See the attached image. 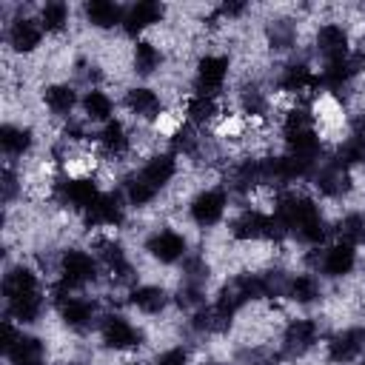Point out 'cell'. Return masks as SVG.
Instances as JSON below:
<instances>
[{
  "mask_svg": "<svg viewBox=\"0 0 365 365\" xmlns=\"http://www.w3.org/2000/svg\"><path fill=\"white\" fill-rule=\"evenodd\" d=\"M103 288V265L88 242H68L57 248L54 271L48 279V297L100 291Z\"/></svg>",
  "mask_w": 365,
  "mask_h": 365,
  "instance_id": "obj_2",
  "label": "cell"
},
{
  "mask_svg": "<svg viewBox=\"0 0 365 365\" xmlns=\"http://www.w3.org/2000/svg\"><path fill=\"white\" fill-rule=\"evenodd\" d=\"M194 365H231L228 359H220V356H200Z\"/></svg>",
  "mask_w": 365,
  "mask_h": 365,
  "instance_id": "obj_26",
  "label": "cell"
},
{
  "mask_svg": "<svg viewBox=\"0 0 365 365\" xmlns=\"http://www.w3.org/2000/svg\"><path fill=\"white\" fill-rule=\"evenodd\" d=\"M103 311H106V299L97 291L63 294V297L51 299V317H54L57 328L66 336H74V339L94 336Z\"/></svg>",
  "mask_w": 365,
  "mask_h": 365,
  "instance_id": "obj_9",
  "label": "cell"
},
{
  "mask_svg": "<svg viewBox=\"0 0 365 365\" xmlns=\"http://www.w3.org/2000/svg\"><path fill=\"white\" fill-rule=\"evenodd\" d=\"M194 345L188 339H171L151 351L148 365H194Z\"/></svg>",
  "mask_w": 365,
  "mask_h": 365,
  "instance_id": "obj_24",
  "label": "cell"
},
{
  "mask_svg": "<svg viewBox=\"0 0 365 365\" xmlns=\"http://www.w3.org/2000/svg\"><path fill=\"white\" fill-rule=\"evenodd\" d=\"M334 237L365 248V205H345L334 214Z\"/></svg>",
  "mask_w": 365,
  "mask_h": 365,
  "instance_id": "obj_23",
  "label": "cell"
},
{
  "mask_svg": "<svg viewBox=\"0 0 365 365\" xmlns=\"http://www.w3.org/2000/svg\"><path fill=\"white\" fill-rule=\"evenodd\" d=\"M328 294V282L314 271V268H288L285 271V279H282V291H279V299L282 305H291L297 308L299 314H311Z\"/></svg>",
  "mask_w": 365,
  "mask_h": 365,
  "instance_id": "obj_15",
  "label": "cell"
},
{
  "mask_svg": "<svg viewBox=\"0 0 365 365\" xmlns=\"http://www.w3.org/2000/svg\"><path fill=\"white\" fill-rule=\"evenodd\" d=\"M0 299H3V319L20 328H40L43 319L51 314L48 297V277L34 259H6L0 277Z\"/></svg>",
  "mask_w": 365,
  "mask_h": 365,
  "instance_id": "obj_1",
  "label": "cell"
},
{
  "mask_svg": "<svg viewBox=\"0 0 365 365\" xmlns=\"http://www.w3.org/2000/svg\"><path fill=\"white\" fill-rule=\"evenodd\" d=\"M77 17L80 23L91 31V34H120L123 29V17H125V3L117 0H86L83 6H77Z\"/></svg>",
  "mask_w": 365,
  "mask_h": 365,
  "instance_id": "obj_21",
  "label": "cell"
},
{
  "mask_svg": "<svg viewBox=\"0 0 365 365\" xmlns=\"http://www.w3.org/2000/svg\"><path fill=\"white\" fill-rule=\"evenodd\" d=\"M77 117L88 125V128H100L106 123H111L114 117H120V97L111 94L108 86H88L80 94V111Z\"/></svg>",
  "mask_w": 365,
  "mask_h": 365,
  "instance_id": "obj_20",
  "label": "cell"
},
{
  "mask_svg": "<svg viewBox=\"0 0 365 365\" xmlns=\"http://www.w3.org/2000/svg\"><path fill=\"white\" fill-rule=\"evenodd\" d=\"M171 63L168 46H163L154 34L128 43V74L140 83H154Z\"/></svg>",
  "mask_w": 365,
  "mask_h": 365,
  "instance_id": "obj_18",
  "label": "cell"
},
{
  "mask_svg": "<svg viewBox=\"0 0 365 365\" xmlns=\"http://www.w3.org/2000/svg\"><path fill=\"white\" fill-rule=\"evenodd\" d=\"M171 9L160 0H134V3H125V17H123V29H120V37L134 43L140 37H148L154 34L160 26H165Z\"/></svg>",
  "mask_w": 365,
  "mask_h": 365,
  "instance_id": "obj_19",
  "label": "cell"
},
{
  "mask_svg": "<svg viewBox=\"0 0 365 365\" xmlns=\"http://www.w3.org/2000/svg\"><path fill=\"white\" fill-rule=\"evenodd\" d=\"M362 251H365V248H359V245H354V242H345V240L331 237L322 248H317V251H302L299 257H302V265H305V268H314V271L328 282V288H331V285L348 282V279L359 271V265H362Z\"/></svg>",
  "mask_w": 365,
  "mask_h": 365,
  "instance_id": "obj_10",
  "label": "cell"
},
{
  "mask_svg": "<svg viewBox=\"0 0 365 365\" xmlns=\"http://www.w3.org/2000/svg\"><path fill=\"white\" fill-rule=\"evenodd\" d=\"M328 325L322 317L317 314H294V317H285L279 322V331H277V351L282 356L285 365L291 362H305L308 356L319 354L325 336H328Z\"/></svg>",
  "mask_w": 365,
  "mask_h": 365,
  "instance_id": "obj_7",
  "label": "cell"
},
{
  "mask_svg": "<svg viewBox=\"0 0 365 365\" xmlns=\"http://www.w3.org/2000/svg\"><path fill=\"white\" fill-rule=\"evenodd\" d=\"M123 302L145 325L148 322H163V319H168L171 311H177L174 308V288L160 282V279H143V277L125 291Z\"/></svg>",
  "mask_w": 365,
  "mask_h": 365,
  "instance_id": "obj_13",
  "label": "cell"
},
{
  "mask_svg": "<svg viewBox=\"0 0 365 365\" xmlns=\"http://www.w3.org/2000/svg\"><path fill=\"white\" fill-rule=\"evenodd\" d=\"M0 23H3V54L11 60H31L46 48V31L31 9L23 6H9L3 3L0 9Z\"/></svg>",
  "mask_w": 365,
  "mask_h": 365,
  "instance_id": "obj_6",
  "label": "cell"
},
{
  "mask_svg": "<svg viewBox=\"0 0 365 365\" xmlns=\"http://www.w3.org/2000/svg\"><path fill=\"white\" fill-rule=\"evenodd\" d=\"M120 114L134 123V125H143V128H157V123L163 120V114L177 106L165 97V91L157 86V83H140V80H131L125 83L120 91Z\"/></svg>",
  "mask_w": 365,
  "mask_h": 365,
  "instance_id": "obj_11",
  "label": "cell"
},
{
  "mask_svg": "<svg viewBox=\"0 0 365 365\" xmlns=\"http://www.w3.org/2000/svg\"><path fill=\"white\" fill-rule=\"evenodd\" d=\"M80 94H83V88L71 77H48L37 86V103H40L43 114L57 125L77 117Z\"/></svg>",
  "mask_w": 365,
  "mask_h": 365,
  "instance_id": "obj_14",
  "label": "cell"
},
{
  "mask_svg": "<svg viewBox=\"0 0 365 365\" xmlns=\"http://www.w3.org/2000/svg\"><path fill=\"white\" fill-rule=\"evenodd\" d=\"M114 365H148V359H143V354H134V356H120Z\"/></svg>",
  "mask_w": 365,
  "mask_h": 365,
  "instance_id": "obj_25",
  "label": "cell"
},
{
  "mask_svg": "<svg viewBox=\"0 0 365 365\" xmlns=\"http://www.w3.org/2000/svg\"><path fill=\"white\" fill-rule=\"evenodd\" d=\"M356 365H365V356H362V359H359V362H356Z\"/></svg>",
  "mask_w": 365,
  "mask_h": 365,
  "instance_id": "obj_27",
  "label": "cell"
},
{
  "mask_svg": "<svg viewBox=\"0 0 365 365\" xmlns=\"http://www.w3.org/2000/svg\"><path fill=\"white\" fill-rule=\"evenodd\" d=\"M194 254L191 231L174 222H154L140 237V257L157 268H180Z\"/></svg>",
  "mask_w": 365,
  "mask_h": 365,
  "instance_id": "obj_8",
  "label": "cell"
},
{
  "mask_svg": "<svg viewBox=\"0 0 365 365\" xmlns=\"http://www.w3.org/2000/svg\"><path fill=\"white\" fill-rule=\"evenodd\" d=\"M354 48H356V34H354L351 23H345L342 17H325L311 26L308 51L317 60V66L336 63V60L348 57Z\"/></svg>",
  "mask_w": 365,
  "mask_h": 365,
  "instance_id": "obj_12",
  "label": "cell"
},
{
  "mask_svg": "<svg viewBox=\"0 0 365 365\" xmlns=\"http://www.w3.org/2000/svg\"><path fill=\"white\" fill-rule=\"evenodd\" d=\"M94 339H97V351L120 359V356L143 354L145 345L151 342V331L128 308H106L97 322Z\"/></svg>",
  "mask_w": 365,
  "mask_h": 365,
  "instance_id": "obj_4",
  "label": "cell"
},
{
  "mask_svg": "<svg viewBox=\"0 0 365 365\" xmlns=\"http://www.w3.org/2000/svg\"><path fill=\"white\" fill-rule=\"evenodd\" d=\"M234 205L237 200L225 182H197L180 208H182V220L188 231L214 234L217 228H225Z\"/></svg>",
  "mask_w": 365,
  "mask_h": 365,
  "instance_id": "obj_3",
  "label": "cell"
},
{
  "mask_svg": "<svg viewBox=\"0 0 365 365\" xmlns=\"http://www.w3.org/2000/svg\"><path fill=\"white\" fill-rule=\"evenodd\" d=\"M319 356L325 365H356L365 356V322H345L331 328Z\"/></svg>",
  "mask_w": 365,
  "mask_h": 365,
  "instance_id": "obj_16",
  "label": "cell"
},
{
  "mask_svg": "<svg viewBox=\"0 0 365 365\" xmlns=\"http://www.w3.org/2000/svg\"><path fill=\"white\" fill-rule=\"evenodd\" d=\"M291 365H302V362H291Z\"/></svg>",
  "mask_w": 365,
  "mask_h": 365,
  "instance_id": "obj_28",
  "label": "cell"
},
{
  "mask_svg": "<svg viewBox=\"0 0 365 365\" xmlns=\"http://www.w3.org/2000/svg\"><path fill=\"white\" fill-rule=\"evenodd\" d=\"M237 77V60L228 48L205 46L188 63V91L225 100Z\"/></svg>",
  "mask_w": 365,
  "mask_h": 365,
  "instance_id": "obj_5",
  "label": "cell"
},
{
  "mask_svg": "<svg viewBox=\"0 0 365 365\" xmlns=\"http://www.w3.org/2000/svg\"><path fill=\"white\" fill-rule=\"evenodd\" d=\"M37 148H40L37 128L23 117L6 114V120L0 123V154H3V163L26 165L37 154Z\"/></svg>",
  "mask_w": 365,
  "mask_h": 365,
  "instance_id": "obj_17",
  "label": "cell"
},
{
  "mask_svg": "<svg viewBox=\"0 0 365 365\" xmlns=\"http://www.w3.org/2000/svg\"><path fill=\"white\" fill-rule=\"evenodd\" d=\"M34 14H37L46 37L48 40H57V37H66L71 31L77 9L71 3H66V0H46V3L34 6Z\"/></svg>",
  "mask_w": 365,
  "mask_h": 365,
  "instance_id": "obj_22",
  "label": "cell"
}]
</instances>
